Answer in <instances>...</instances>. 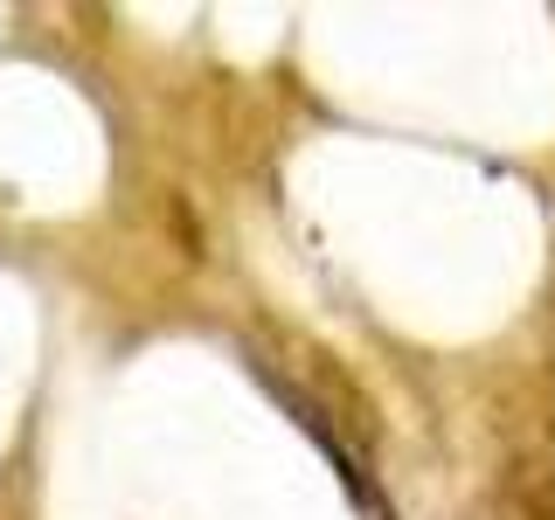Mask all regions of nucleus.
<instances>
[{"label":"nucleus","mask_w":555,"mask_h":520,"mask_svg":"<svg viewBox=\"0 0 555 520\" xmlns=\"http://www.w3.org/2000/svg\"><path fill=\"white\" fill-rule=\"evenodd\" d=\"M514 520H555V458H514Z\"/></svg>","instance_id":"1"},{"label":"nucleus","mask_w":555,"mask_h":520,"mask_svg":"<svg viewBox=\"0 0 555 520\" xmlns=\"http://www.w3.org/2000/svg\"><path fill=\"white\" fill-rule=\"evenodd\" d=\"M167 222H173V236H181V257H188V264H202V230H195V208L173 195V202H167Z\"/></svg>","instance_id":"2"}]
</instances>
